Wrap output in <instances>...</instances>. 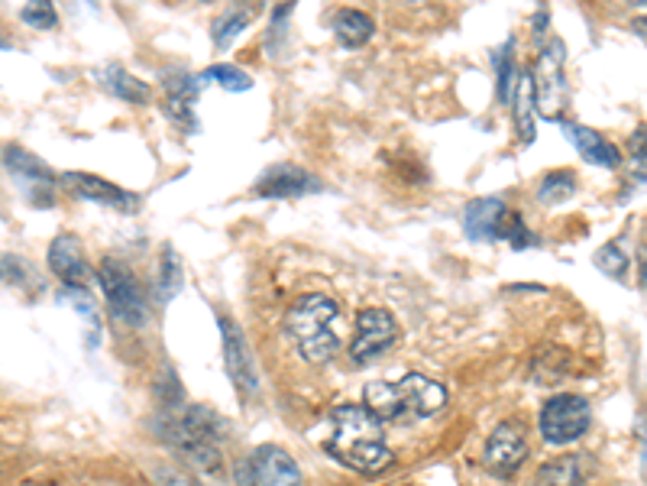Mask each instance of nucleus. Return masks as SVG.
<instances>
[{"label": "nucleus", "mask_w": 647, "mask_h": 486, "mask_svg": "<svg viewBox=\"0 0 647 486\" xmlns=\"http://www.w3.org/2000/svg\"><path fill=\"white\" fill-rule=\"evenodd\" d=\"M383 418L373 415L366 405H341L331 412V438H327V454L341 461L344 467L379 477L395 464V454L383 442Z\"/></svg>", "instance_id": "nucleus-1"}, {"label": "nucleus", "mask_w": 647, "mask_h": 486, "mask_svg": "<svg viewBox=\"0 0 647 486\" xmlns=\"http://www.w3.org/2000/svg\"><path fill=\"white\" fill-rule=\"evenodd\" d=\"M220 425L208 409H173L159 418L156 432L159 438L178 451L198 474L215 477L223 471L220 454Z\"/></svg>", "instance_id": "nucleus-2"}, {"label": "nucleus", "mask_w": 647, "mask_h": 486, "mask_svg": "<svg viewBox=\"0 0 647 486\" xmlns=\"http://www.w3.org/2000/svg\"><path fill=\"white\" fill-rule=\"evenodd\" d=\"M337 314H341L337 302L331 296H321V292L302 296L292 309L285 311V321H282L285 338L307 363H324L341 351Z\"/></svg>", "instance_id": "nucleus-3"}, {"label": "nucleus", "mask_w": 647, "mask_h": 486, "mask_svg": "<svg viewBox=\"0 0 647 486\" xmlns=\"http://www.w3.org/2000/svg\"><path fill=\"white\" fill-rule=\"evenodd\" d=\"M366 409L379 415L383 422H408V418H428L443 409L447 390L421 373H408L401 380H376L366 386Z\"/></svg>", "instance_id": "nucleus-4"}, {"label": "nucleus", "mask_w": 647, "mask_h": 486, "mask_svg": "<svg viewBox=\"0 0 647 486\" xmlns=\"http://www.w3.org/2000/svg\"><path fill=\"white\" fill-rule=\"evenodd\" d=\"M97 282H101V289L107 296V306H111L117 321H124L127 328H146L149 324V306L143 299V289L121 260L104 257L97 266Z\"/></svg>", "instance_id": "nucleus-5"}, {"label": "nucleus", "mask_w": 647, "mask_h": 486, "mask_svg": "<svg viewBox=\"0 0 647 486\" xmlns=\"http://www.w3.org/2000/svg\"><path fill=\"white\" fill-rule=\"evenodd\" d=\"M3 166H7V176L17 182V188L23 192V198L30 205H36V208H52L55 205L59 178L52 176V169L45 166L43 159H36L23 146H7L3 149Z\"/></svg>", "instance_id": "nucleus-6"}, {"label": "nucleus", "mask_w": 647, "mask_h": 486, "mask_svg": "<svg viewBox=\"0 0 647 486\" xmlns=\"http://www.w3.org/2000/svg\"><path fill=\"white\" fill-rule=\"evenodd\" d=\"M589 418H593V412H589L586 399L573 396V393H561V396H554L541 409L538 428H541V435H544L547 444H570L586 435Z\"/></svg>", "instance_id": "nucleus-7"}, {"label": "nucleus", "mask_w": 647, "mask_h": 486, "mask_svg": "<svg viewBox=\"0 0 647 486\" xmlns=\"http://www.w3.org/2000/svg\"><path fill=\"white\" fill-rule=\"evenodd\" d=\"M563 43L551 40L541 49L534 62V94H538V111L547 121H563V101H566V72H563Z\"/></svg>", "instance_id": "nucleus-8"}, {"label": "nucleus", "mask_w": 647, "mask_h": 486, "mask_svg": "<svg viewBox=\"0 0 647 486\" xmlns=\"http://www.w3.org/2000/svg\"><path fill=\"white\" fill-rule=\"evenodd\" d=\"M398 338L395 314L386 309H363L356 314V334L349 341V356L353 363H373L383 356Z\"/></svg>", "instance_id": "nucleus-9"}, {"label": "nucleus", "mask_w": 647, "mask_h": 486, "mask_svg": "<svg viewBox=\"0 0 647 486\" xmlns=\"http://www.w3.org/2000/svg\"><path fill=\"white\" fill-rule=\"evenodd\" d=\"M524 457H528V435H524L521 422H502L482 447V467L499 480L515 477Z\"/></svg>", "instance_id": "nucleus-10"}, {"label": "nucleus", "mask_w": 647, "mask_h": 486, "mask_svg": "<svg viewBox=\"0 0 647 486\" xmlns=\"http://www.w3.org/2000/svg\"><path fill=\"white\" fill-rule=\"evenodd\" d=\"M220 348H223V366H227L237 393L243 396V402L257 396V370H253L250 344H247L243 331L237 328V321H230V318H220Z\"/></svg>", "instance_id": "nucleus-11"}, {"label": "nucleus", "mask_w": 647, "mask_h": 486, "mask_svg": "<svg viewBox=\"0 0 647 486\" xmlns=\"http://www.w3.org/2000/svg\"><path fill=\"white\" fill-rule=\"evenodd\" d=\"M62 185H65L72 195H79V198H85V201H94V205H104V208H114V211H136V208H139V198H136L133 192L114 185V182H104L101 176L65 173V176H62Z\"/></svg>", "instance_id": "nucleus-12"}, {"label": "nucleus", "mask_w": 647, "mask_h": 486, "mask_svg": "<svg viewBox=\"0 0 647 486\" xmlns=\"http://www.w3.org/2000/svg\"><path fill=\"white\" fill-rule=\"evenodd\" d=\"M250 471L259 486H302V471L289 451L275 444H262L250 457Z\"/></svg>", "instance_id": "nucleus-13"}, {"label": "nucleus", "mask_w": 647, "mask_h": 486, "mask_svg": "<svg viewBox=\"0 0 647 486\" xmlns=\"http://www.w3.org/2000/svg\"><path fill=\"white\" fill-rule=\"evenodd\" d=\"M205 79L188 75V72H173L166 75V114L173 117L181 131H198V117H195V101L201 94Z\"/></svg>", "instance_id": "nucleus-14"}, {"label": "nucleus", "mask_w": 647, "mask_h": 486, "mask_svg": "<svg viewBox=\"0 0 647 486\" xmlns=\"http://www.w3.org/2000/svg\"><path fill=\"white\" fill-rule=\"evenodd\" d=\"M314 188H317V178L307 176L299 166H289V163L269 166L253 185L259 198H295V195H307Z\"/></svg>", "instance_id": "nucleus-15"}, {"label": "nucleus", "mask_w": 647, "mask_h": 486, "mask_svg": "<svg viewBox=\"0 0 647 486\" xmlns=\"http://www.w3.org/2000/svg\"><path fill=\"white\" fill-rule=\"evenodd\" d=\"M563 136L573 143V149L589 163V166H599V169H618L622 166V153L615 143H608L603 133H596L593 127H583V124H570L563 121Z\"/></svg>", "instance_id": "nucleus-16"}, {"label": "nucleus", "mask_w": 647, "mask_h": 486, "mask_svg": "<svg viewBox=\"0 0 647 486\" xmlns=\"http://www.w3.org/2000/svg\"><path fill=\"white\" fill-rule=\"evenodd\" d=\"M593 474H596V461L589 454H563L538 471L534 486H586L593 480Z\"/></svg>", "instance_id": "nucleus-17"}, {"label": "nucleus", "mask_w": 647, "mask_h": 486, "mask_svg": "<svg viewBox=\"0 0 647 486\" xmlns=\"http://www.w3.org/2000/svg\"><path fill=\"white\" fill-rule=\"evenodd\" d=\"M49 269L65 282V286H87V263L82 254V244L72 234H62L49 247Z\"/></svg>", "instance_id": "nucleus-18"}, {"label": "nucleus", "mask_w": 647, "mask_h": 486, "mask_svg": "<svg viewBox=\"0 0 647 486\" xmlns=\"http://www.w3.org/2000/svg\"><path fill=\"white\" fill-rule=\"evenodd\" d=\"M505 211L509 208L499 198H476V201H470L467 211H463L467 237L476 240V244H495L499 240V224H502Z\"/></svg>", "instance_id": "nucleus-19"}, {"label": "nucleus", "mask_w": 647, "mask_h": 486, "mask_svg": "<svg viewBox=\"0 0 647 486\" xmlns=\"http://www.w3.org/2000/svg\"><path fill=\"white\" fill-rule=\"evenodd\" d=\"M512 104H515L518 136H521V143L528 146V143H534V111H538V94H534V79H531V72L518 75Z\"/></svg>", "instance_id": "nucleus-20"}, {"label": "nucleus", "mask_w": 647, "mask_h": 486, "mask_svg": "<svg viewBox=\"0 0 647 486\" xmlns=\"http://www.w3.org/2000/svg\"><path fill=\"white\" fill-rule=\"evenodd\" d=\"M373 33H376V23L363 10H341L334 17V37L344 45H349V49L366 45L373 40Z\"/></svg>", "instance_id": "nucleus-21"}, {"label": "nucleus", "mask_w": 647, "mask_h": 486, "mask_svg": "<svg viewBox=\"0 0 647 486\" xmlns=\"http://www.w3.org/2000/svg\"><path fill=\"white\" fill-rule=\"evenodd\" d=\"M101 82H104V89L111 91V94L124 97L129 104H146L149 101V85L139 82L136 75H129L127 69H121V65H107L101 72Z\"/></svg>", "instance_id": "nucleus-22"}, {"label": "nucleus", "mask_w": 647, "mask_h": 486, "mask_svg": "<svg viewBox=\"0 0 647 486\" xmlns=\"http://www.w3.org/2000/svg\"><path fill=\"white\" fill-rule=\"evenodd\" d=\"M566 370H570V354L563 348H544L531 363V373L538 383H557L566 376Z\"/></svg>", "instance_id": "nucleus-23"}, {"label": "nucleus", "mask_w": 647, "mask_h": 486, "mask_svg": "<svg viewBox=\"0 0 647 486\" xmlns=\"http://www.w3.org/2000/svg\"><path fill=\"white\" fill-rule=\"evenodd\" d=\"M573 192H576V176L573 173H566V169L547 173L538 185V201L541 205H561L566 198H573Z\"/></svg>", "instance_id": "nucleus-24"}, {"label": "nucleus", "mask_w": 647, "mask_h": 486, "mask_svg": "<svg viewBox=\"0 0 647 486\" xmlns=\"http://www.w3.org/2000/svg\"><path fill=\"white\" fill-rule=\"evenodd\" d=\"M201 79H205V82H217L220 89L233 91V94L253 89V79H250L247 72H240L237 65H211Z\"/></svg>", "instance_id": "nucleus-25"}, {"label": "nucleus", "mask_w": 647, "mask_h": 486, "mask_svg": "<svg viewBox=\"0 0 647 486\" xmlns=\"http://www.w3.org/2000/svg\"><path fill=\"white\" fill-rule=\"evenodd\" d=\"M499 240L512 244L515 250H524V247H538V237L524 227L521 215L515 211H505L502 215V224H499Z\"/></svg>", "instance_id": "nucleus-26"}, {"label": "nucleus", "mask_w": 647, "mask_h": 486, "mask_svg": "<svg viewBox=\"0 0 647 486\" xmlns=\"http://www.w3.org/2000/svg\"><path fill=\"white\" fill-rule=\"evenodd\" d=\"M20 20L33 30H52L59 23V13H55L52 0H27L20 10Z\"/></svg>", "instance_id": "nucleus-27"}, {"label": "nucleus", "mask_w": 647, "mask_h": 486, "mask_svg": "<svg viewBox=\"0 0 647 486\" xmlns=\"http://www.w3.org/2000/svg\"><path fill=\"white\" fill-rule=\"evenodd\" d=\"M178 289H181V269H178V260H175L173 250H166L163 254V266H159L156 296H159V302H169V299H175Z\"/></svg>", "instance_id": "nucleus-28"}, {"label": "nucleus", "mask_w": 647, "mask_h": 486, "mask_svg": "<svg viewBox=\"0 0 647 486\" xmlns=\"http://www.w3.org/2000/svg\"><path fill=\"white\" fill-rule=\"evenodd\" d=\"M628 153H632V159H628V178L635 185H641V182H647V127L632 133Z\"/></svg>", "instance_id": "nucleus-29"}, {"label": "nucleus", "mask_w": 647, "mask_h": 486, "mask_svg": "<svg viewBox=\"0 0 647 486\" xmlns=\"http://www.w3.org/2000/svg\"><path fill=\"white\" fill-rule=\"evenodd\" d=\"M250 23V10H230L227 17H220L215 23V45H230V40Z\"/></svg>", "instance_id": "nucleus-30"}, {"label": "nucleus", "mask_w": 647, "mask_h": 486, "mask_svg": "<svg viewBox=\"0 0 647 486\" xmlns=\"http://www.w3.org/2000/svg\"><path fill=\"white\" fill-rule=\"evenodd\" d=\"M596 266L603 269L605 276H612V279H625L628 257L622 254V247H618V244H608V247H603V250L596 254Z\"/></svg>", "instance_id": "nucleus-31"}, {"label": "nucleus", "mask_w": 647, "mask_h": 486, "mask_svg": "<svg viewBox=\"0 0 647 486\" xmlns=\"http://www.w3.org/2000/svg\"><path fill=\"white\" fill-rule=\"evenodd\" d=\"M512 49H515V43L509 40L502 55H499V62H495V69H499V101L502 104H512V97H515V89H512Z\"/></svg>", "instance_id": "nucleus-32"}, {"label": "nucleus", "mask_w": 647, "mask_h": 486, "mask_svg": "<svg viewBox=\"0 0 647 486\" xmlns=\"http://www.w3.org/2000/svg\"><path fill=\"white\" fill-rule=\"evenodd\" d=\"M156 480L163 486H198L191 477H181V474H175L169 467H156Z\"/></svg>", "instance_id": "nucleus-33"}, {"label": "nucleus", "mask_w": 647, "mask_h": 486, "mask_svg": "<svg viewBox=\"0 0 647 486\" xmlns=\"http://www.w3.org/2000/svg\"><path fill=\"white\" fill-rule=\"evenodd\" d=\"M237 486H259L247 461H240V464H237Z\"/></svg>", "instance_id": "nucleus-34"}, {"label": "nucleus", "mask_w": 647, "mask_h": 486, "mask_svg": "<svg viewBox=\"0 0 647 486\" xmlns=\"http://www.w3.org/2000/svg\"><path fill=\"white\" fill-rule=\"evenodd\" d=\"M632 30H635V33H638V37L647 43V17H638V20L632 23Z\"/></svg>", "instance_id": "nucleus-35"}, {"label": "nucleus", "mask_w": 647, "mask_h": 486, "mask_svg": "<svg viewBox=\"0 0 647 486\" xmlns=\"http://www.w3.org/2000/svg\"><path fill=\"white\" fill-rule=\"evenodd\" d=\"M641 289L647 292V266H645V272H641Z\"/></svg>", "instance_id": "nucleus-36"}, {"label": "nucleus", "mask_w": 647, "mask_h": 486, "mask_svg": "<svg viewBox=\"0 0 647 486\" xmlns=\"http://www.w3.org/2000/svg\"><path fill=\"white\" fill-rule=\"evenodd\" d=\"M632 3H635V7H647V0H632Z\"/></svg>", "instance_id": "nucleus-37"}, {"label": "nucleus", "mask_w": 647, "mask_h": 486, "mask_svg": "<svg viewBox=\"0 0 647 486\" xmlns=\"http://www.w3.org/2000/svg\"><path fill=\"white\" fill-rule=\"evenodd\" d=\"M87 3H94V0H87Z\"/></svg>", "instance_id": "nucleus-38"}, {"label": "nucleus", "mask_w": 647, "mask_h": 486, "mask_svg": "<svg viewBox=\"0 0 647 486\" xmlns=\"http://www.w3.org/2000/svg\"><path fill=\"white\" fill-rule=\"evenodd\" d=\"M645 240H647V234H645Z\"/></svg>", "instance_id": "nucleus-39"}]
</instances>
